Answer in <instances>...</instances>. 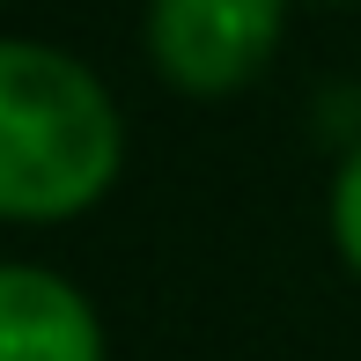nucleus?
Returning a JSON list of instances; mask_svg holds the SVG:
<instances>
[{
  "label": "nucleus",
  "mask_w": 361,
  "mask_h": 361,
  "mask_svg": "<svg viewBox=\"0 0 361 361\" xmlns=\"http://www.w3.org/2000/svg\"><path fill=\"white\" fill-rule=\"evenodd\" d=\"M126 170L118 96L89 59L0 37V221L52 228L111 200Z\"/></svg>",
  "instance_id": "obj_1"
},
{
  "label": "nucleus",
  "mask_w": 361,
  "mask_h": 361,
  "mask_svg": "<svg viewBox=\"0 0 361 361\" xmlns=\"http://www.w3.org/2000/svg\"><path fill=\"white\" fill-rule=\"evenodd\" d=\"M147 67L185 96H236L273 67L288 0H147Z\"/></svg>",
  "instance_id": "obj_2"
},
{
  "label": "nucleus",
  "mask_w": 361,
  "mask_h": 361,
  "mask_svg": "<svg viewBox=\"0 0 361 361\" xmlns=\"http://www.w3.org/2000/svg\"><path fill=\"white\" fill-rule=\"evenodd\" d=\"M104 317L67 273L0 258V361H104Z\"/></svg>",
  "instance_id": "obj_3"
},
{
  "label": "nucleus",
  "mask_w": 361,
  "mask_h": 361,
  "mask_svg": "<svg viewBox=\"0 0 361 361\" xmlns=\"http://www.w3.org/2000/svg\"><path fill=\"white\" fill-rule=\"evenodd\" d=\"M324 228H332V251L361 273V140L347 147V162L332 170V200H324Z\"/></svg>",
  "instance_id": "obj_4"
}]
</instances>
